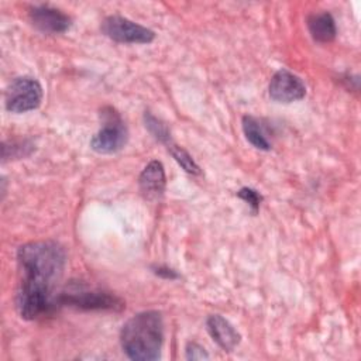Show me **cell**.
<instances>
[{"mask_svg": "<svg viewBox=\"0 0 361 361\" xmlns=\"http://www.w3.org/2000/svg\"><path fill=\"white\" fill-rule=\"evenodd\" d=\"M268 92L274 102L292 103L305 97L306 85L296 73L288 69H279L271 78Z\"/></svg>", "mask_w": 361, "mask_h": 361, "instance_id": "cell-7", "label": "cell"}, {"mask_svg": "<svg viewBox=\"0 0 361 361\" xmlns=\"http://www.w3.org/2000/svg\"><path fill=\"white\" fill-rule=\"evenodd\" d=\"M307 28L312 38L320 44L331 42L337 34L336 21L333 16L327 11L312 13L307 17Z\"/></svg>", "mask_w": 361, "mask_h": 361, "instance_id": "cell-11", "label": "cell"}, {"mask_svg": "<svg viewBox=\"0 0 361 361\" xmlns=\"http://www.w3.org/2000/svg\"><path fill=\"white\" fill-rule=\"evenodd\" d=\"M166 148L171 152V155L173 157V159L183 168V171H186L190 175H199L200 173L199 165L195 162V159L190 157V154L186 149L176 145L173 141H171L166 145Z\"/></svg>", "mask_w": 361, "mask_h": 361, "instance_id": "cell-14", "label": "cell"}, {"mask_svg": "<svg viewBox=\"0 0 361 361\" xmlns=\"http://www.w3.org/2000/svg\"><path fill=\"white\" fill-rule=\"evenodd\" d=\"M30 20L35 28L45 34H62L72 25V20L68 14L48 4L31 7Z\"/></svg>", "mask_w": 361, "mask_h": 361, "instance_id": "cell-8", "label": "cell"}, {"mask_svg": "<svg viewBox=\"0 0 361 361\" xmlns=\"http://www.w3.org/2000/svg\"><path fill=\"white\" fill-rule=\"evenodd\" d=\"M100 118L102 127L90 140L92 149L99 154L118 152L124 148L128 140V130L124 120L111 106L102 109Z\"/></svg>", "mask_w": 361, "mask_h": 361, "instance_id": "cell-3", "label": "cell"}, {"mask_svg": "<svg viewBox=\"0 0 361 361\" xmlns=\"http://www.w3.org/2000/svg\"><path fill=\"white\" fill-rule=\"evenodd\" d=\"M152 271L155 275L164 278V279H176L179 275L169 267H165V265H155L152 267Z\"/></svg>", "mask_w": 361, "mask_h": 361, "instance_id": "cell-17", "label": "cell"}, {"mask_svg": "<svg viewBox=\"0 0 361 361\" xmlns=\"http://www.w3.org/2000/svg\"><path fill=\"white\" fill-rule=\"evenodd\" d=\"M241 126H243V133L251 145H254L257 149H261V151L271 149V144H269L259 121L255 117L244 116Z\"/></svg>", "mask_w": 361, "mask_h": 361, "instance_id": "cell-12", "label": "cell"}, {"mask_svg": "<svg viewBox=\"0 0 361 361\" xmlns=\"http://www.w3.org/2000/svg\"><path fill=\"white\" fill-rule=\"evenodd\" d=\"M164 320L159 312L145 310L130 317L120 333L124 354L134 361H154L161 357Z\"/></svg>", "mask_w": 361, "mask_h": 361, "instance_id": "cell-2", "label": "cell"}, {"mask_svg": "<svg viewBox=\"0 0 361 361\" xmlns=\"http://www.w3.org/2000/svg\"><path fill=\"white\" fill-rule=\"evenodd\" d=\"M102 32L110 39L121 44H149L155 32L121 16H109L102 23Z\"/></svg>", "mask_w": 361, "mask_h": 361, "instance_id": "cell-5", "label": "cell"}, {"mask_svg": "<svg viewBox=\"0 0 361 361\" xmlns=\"http://www.w3.org/2000/svg\"><path fill=\"white\" fill-rule=\"evenodd\" d=\"M140 190L148 200H159L165 192L166 178L164 165L159 161H151L140 173Z\"/></svg>", "mask_w": 361, "mask_h": 361, "instance_id": "cell-10", "label": "cell"}, {"mask_svg": "<svg viewBox=\"0 0 361 361\" xmlns=\"http://www.w3.org/2000/svg\"><path fill=\"white\" fill-rule=\"evenodd\" d=\"M144 123H145L147 130L151 133V135L157 141H159V142H162L165 145H168L172 141L168 126L162 120L157 118L152 113H149V111L144 113Z\"/></svg>", "mask_w": 361, "mask_h": 361, "instance_id": "cell-13", "label": "cell"}, {"mask_svg": "<svg viewBox=\"0 0 361 361\" xmlns=\"http://www.w3.org/2000/svg\"><path fill=\"white\" fill-rule=\"evenodd\" d=\"M206 329L213 341L223 351H233L241 341L240 333L227 319H224L220 314H210L206 319Z\"/></svg>", "mask_w": 361, "mask_h": 361, "instance_id": "cell-9", "label": "cell"}, {"mask_svg": "<svg viewBox=\"0 0 361 361\" xmlns=\"http://www.w3.org/2000/svg\"><path fill=\"white\" fill-rule=\"evenodd\" d=\"M72 306L85 310H120L124 303L120 298L103 290H72L59 295V306Z\"/></svg>", "mask_w": 361, "mask_h": 361, "instance_id": "cell-6", "label": "cell"}, {"mask_svg": "<svg viewBox=\"0 0 361 361\" xmlns=\"http://www.w3.org/2000/svg\"><path fill=\"white\" fill-rule=\"evenodd\" d=\"M42 102V86L31 76L13 79L6 90V109L10 113H25L39 107Z\"/></svg>", "mask_w": 361, "mask_h": 361, "instance_id": "cell-4", "label": "cell"}, {"mask_svg": "<svg viewBox=\"0 0 361 361\" xmlns=\"http://www.w3.org/2000/svg\"><path fill=\"white\" fill-rule=\"evenodd\" d=\"M23 271L16 306L20 316L34 320L51 313L59 306L55 289L63 274L65 250L55 241H31L17 250Z\"/></svg>", "mask_w": 361, "mask_h": 361, "instance_id": "cell-1", "label": "cell"}, {"mask_svg": "<svg viewBox=\"0 0 361 361\" xmlns=\"http://www.w3.org/2000/svg\"><path fill=\"white\" fill-rule=\"evenodd\" d=\"M185 357L186 360H207L209 354L204 350V347H202L197 343H188L186 348H185Z\"/></svg>", "mask_w": 361, "mask_h": 361, "instance_id": "cell-16", "label": "cell"}, {"mask_svg": "<svg viewBox=\"0 0 361 361\" xmlns=\"http://www.w3.org/2000/svg\"><path fill=\"white\" fill-rule=\"evenodd\" d=\"M237 196L244 200L254 213H257L259 210V206H261V202H262V196L261 193H258V190L252 189V188H241L238 192H237Z\"/></svg>", "mask_w": 361, "mask_h": 361, "instance_id": "cell-15", "label": "cell"}]
</instances>
